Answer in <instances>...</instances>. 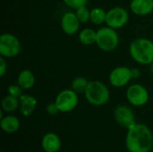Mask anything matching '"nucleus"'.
I'll return each mask as SVG.
<instances>
[{
	"mask_svg": "<svg viewBox=\"0 0 153 152\" xmlns=\"http://www.w3.org/2000/svg\"><path fill=\"white\" fill-rule=\"evenodd\" d=\"M132 79L131 69L126 66H117L109 73V82L112 86L117 88L127 85Z\"/></svg>",
	"mask_w": 153,
	"mask_h": 152,
	"instance_id": "nucleus-10",
	"label": "nucleus"
},
{
	"mask_svg": "<svg viewBox=\"0 0 153 152\" xmlns=\"http://www.w3.org/2000/svg\"><path fill=\"white\" fill-rule=\"evenodd\" d=\"M151 65H151V73L153 74V63L152 64H151Z\"/></svg>",
	"mask_w": 153,
	"mask_h": 152,
	"instance_id": "nucleus-27",
	"label": "nucleus"
},
{
	"mask_svg": "<svg viewBox=\"0 0 153 152\" xmlns=\"http://www.w3.org/2000/svg\"><path fill=\"white\" fill-rule=\"evenodd\" d=\"M1 128L4 132L7 133H15L20 127V121L16 116H6L1 118L0 122Z\"/></svg>",
	"mask_w": 153,
	"mask_h": 152,
	"instance_id": "nucleus-16",
	"label": "nucleus"
},
{
	"mask_svg": "<svg viewBox=\"0 0 153 152\" xmlns=\"http://www.w3.org/2000/svg\"><path fill=\"white\" fill-rule=\"evenodd\" d=\"M19 100H20L19 108L22 116H29L36 109L37 99L33 96H30L29 94H22L19 98Z\"/></svg>",
	"mask_w": 153,
	"mask_h": 152,
	"instance_id": "nucleus-13",
	"label": "nucleus"
},
{
	"mask_svg": "<svg viewBox=\"0 0 153 152\" xmlns=\"http://www.w3.org/2000/svg\"><path fill=\"white\" fill-rule=\"evenodd\" d=\"M130 9L138 16L148 15L152 13L153 0H132Z\"/></svg>",
	"mask_w": 153,
	"mask_h": 152,
	"instance_id": "nucleus-12",
	"label": "nucleus"
},
{
	"mask_svg": "<svg viewBox=\"0 0 153 152\" xmlns=\"http://www.w3.org/2000/svg\"><path fill=\"white\" fill-rule=\"evenodd\" d=\"M55 102L60 112H70L78 105V94L72 89L63 90L57 94Z\"/></svg>",
	"mask_w": 153,
	"mask_h": 152,
	"instance_id": "nucleus-6",
	"label": "nucleus"
},
{
	"mask_svg": "<svg viewBox=\"0 0 153 152\" xmlns=\"http://www.w3.org/2000/svg\"><path fill=\"white\" fill-rule=\"evenodd\" d=\"M35 82H36L35 75L30 70L24 69L21 71L20 73L18 74L17 84H19V86L24 90H30L34 86Z\"/></svg>",
	"mask_w": 153,
	"mask_h": 152,
	"instance_id": "nucleus-15",
	"label": "nucleus"
},
{
	"mask_svg": "<svg viewBox=\"0 0 153 152\" xmlns=\"http://www.w3.org/2000/svg\"><path fill=\"white\" fill-rule=\"evenodd\" d=\"M126 145L130 152H149L153 145L152 131L145 125H134L128 129Z\"/></svg>",
	"mask_w": 153,
	"mask_h": 152,
	"instance_id": "nucleus-1",
	"label": "nucleus"
},
{
	"mask_svg": "<svg viewBox=\"0 0 153 152\" xmlns=\"http://www.w3.org/2000/svg\"><path fill=\"white\" fill-rule=\"evenodd\" d=\"M126 99L131 105L142 107L149 101L150 94L143 85L135 83L129 86L126 90Z\"/></svg>",
	"mask_w": 153,
	"mask_h": 152,
	"instance_id": "nucleus-7",
	"label": "nucleus"
},
{
	"mask_svg": "<svg viewBox=\"0 0 153 152\" xmlns=\"http://www.w3.org/2000/svg\"><path fill=\"white\" fill-rule=\"evenodd\" d=\"M84 96L90 104L100 107L108 102L110 93L106 84L100 81H91L89 82Z\"/></svg>",
	"mask_w": 153,
	"mask_h": 152,
	"instance_id": "nucleus-3",
	"label": "nucleus"
},
{
	"mask_svg": "<svg viewBox=\"0 0 153 152\" xmlns=\"http://www.w3.org/2000/svg\"><path fill=\"white\" fill-rule=\"evenodd\" d=\"M2 109L6 113H12L15 111L20 106V100L18 98L11 95H6L2 100Z\"/></svg>",
	"mask_w": 153,
	"mask_h": 152,
	"instance_id": "nucleus-18",
	"label": "nucleus"
},
{
	"mask_svg": "<svg viewBox=\"0 0 153 152\" xmlns=\"http://www.w3.org/2000/svg\"><path fill=\"white\" fill-rule=\"evenodd\" d=\"M132 58L141 65L153 63V41L146 38H138L132 41L129 47Z\"/></svg>",
	"mask_w": 153,
	"mask_h": 152,
	"instance_id": "nucleus-2",
	"label": "nucleus"
},
{
	"mask_svg": "<svg viewBox=\"0 0 153 152\" xmlns=\"http://www.w3.org/2000/svg\"><path fill=\"white\" fill-rule=\"evenodd\" d=\"M7 91L9 95L18 99L22 95V89L19 86V84H11L8 87Z\"/></svg>",
	"mask_w": 153,
	"mask_h": 152,
	"instance_id": "nucleus-22",
	"label": "nucleus"
},
{
	"mask_svg": "<svg viewBox=\"0 0 153 152\" xmlns=\"http://www.w3.org/2000/svg\"><path fill=\"white\" fill-rule=\"evenodd\" d=\"M141 73H140V70L137 69V68H132L131 69V75H132V78L134 79V78H138L140 76Z\"/></svg>",
	"mask_w": 153,
	"mask_h": 152,
	"instance_id": "nucleus-26",
	"label": "nucleus"
},
{
	"mask_svg": "<svg viewBox=\"0 0 153 152\" xmlns=\"http://www.w3.org/2000/svg\"><path fill=\"white\" fill-rule=\"evenodd\" d=\"M63 2L69 7L73 9H77L81 6H84L87 4L88 0H63Z\"/></svg>",
	"mask_w": 153,
	"mask_h": 152,
	"instance_id": "nucleus-23",
	"label": "nucleus"
},
{
	"mask_svg": "<svg viewBox=\"0 0 153 152\" xmlns=\"http://www.w3.org/2000/svg\"><path fill=\"white\" fill-rule=\"evenodd\" d=\"M41 146L46 152H57L61 147L60 138L54 133H48L42 139Z\"/></svg>",
	"mask_w": 153,
	"mask_h": 152,
	"instance_id": "nucleus-14",
	"label": "nucleus"
},
{
	"mask_svg": "<svg viewBox=\"0 0 153 152\" xmlns=\"http://www.w3.org/2000/svg\"><path fill=\"white\" fill-rule=\"evenodd\" d=\"M89 84L88 80L82 76H77L72 81V90L77 94H84L86 88Z\"/></svg>",
	"mask_w": 153,
	"mask_h": 152,
	"instance_id": "nucleus-20",
	"label": "nucleus"
},
{
	"mask_svg": "<svg viewBox=\"0 0 153 152\" xmlns=\"http://www.w3.org/2000/svg\"><path fill=\"white\" fill-rule=\"evenodd\" d=\"M96 39L97 30H94L91 28H85L79 33V40L82 45L85 46H91L96 43Z\"/></svg>",
	"mask_w": 153,
	"mask_h": 152,
	"instance_id": "nucleus-17",
	"label": "nucleus"
},
{
	"mask_svg": "<svg viewBox=\"0 0 153 152\" xmlns=\"http://www.w3.org/2000/svg\"><path fill=\"white\" fill-rule=\"evenodd\" d=\"M114 116L116 121L123 127L130 129L136 125L135 116L134 111L126 105L117 106L114 111Z\"/></svg>",
	"mask_w": 153,
	"mask_h": 152,
	"instance_id": "nucleus-9",
	"label": "nucleus"
},
{
	"mask_svg": "<svg viewBox=\"0 0 153 152\" xmlns=\"http://www.w3.org/2000/svg\"><path fill=\"white\" fill-rule=\"evenodd\" d=\"M75 14H76L77 18L79 19L80 22H82V23H86L90 21L91 11L86 7V5L77 8L75 10Z\"/></svg>",
	"mask_w": 153,
	"mask_h": 152,
	"instance_id": "nucleus-21",
	"label": "nucleus"
},
{
	"mask_svg": "<svg viewBox=\"0 0 153 152\" xmlns=\"http://www.w3.org/2000/svg\"><path fill=\"white\" fill-rule=\"evenodd\" d=\"M119 37L117 30L111 27H101L97 30L96 45L105 52H110L117 48Z\"/></svg>",
	"mask_w": 153,
	"mask_h": 152,
	"instance_id": "nucleus-4",
	"label": "nucleus"
},
{
	"mask_svg": "<svg viewBox=\"0 0 153 152\" xmlns=\"http://www.w3.org/2000/svg\"><path fill=\"white\" fill-rule=\"evenodd\" d=\"M47 112L50 116H56L60 111H59V109H58L56 102H54V103H50V104L48 105V107H47Z\"/></svg>",
	"mask_w": 153,
	"mask_h": 152,
	"instance_id": "nucleus-24",
	"label": "nucleus"
},
{
	"mask_svg": "<svg viewBox=\"0 0 153 152\" xmlns=\"http://www.w3.org/2000/svg\"><path fill=\"white\" fill-rule=\"evenodd\" d=\"M22 48L19 39L12 33H3L0 36V55L9 58L16 56Z\"/></svg>",
	"mask_w": 153,
	"mask_h": 152,
	"instance_id": "nucleus-5",
	"label": "nucleus"
},
{
	"mask_svg": "<svg viewBox=\"0 0 153 152\" xmlns=\"http://www.w3.org/2000/svg\"><path fill=\"white\" fill-rule=\"evenodd\" d=\"M7 70V64L4 56L0 57V76L3 77Z\"/></svg>",
	"mask_w": 153,
	"mask_h": 152,
	"instance_id": "nucleus-25",
	"label": "nucleus"
},
{
	"mask_svg": "<svg viewBox=\"0 0 153 152\" xmlns=\"http://www.w3.org/2000/svg\"><path fill=\"white\" fill-rule=\"evenodd\" d=\"M61 28L67 35H74L80 28V21L75 13L66 12L61 18Z\"/></svg>",
	"mask_w": 153,
	"mask_h": 152,
	"instance_id": "nucleus-11",
	"label": "nucleus"
},
{
	"mask_svg": "<svg viewBox=\"0 0 153 152\" xmlns=\"http://www.w3.org/2000/svg\"><path fill=\"white\" fill-rule=\"evenodd\" d=\"M107 12L101 7H94L91 10L90 21L96 25H100L106 22Z\"/></svg>",
	"mask_w": 153,
	"mask_h": 152,
	"instance_id": "nucleus-19",
	"label": "nucleus"
},
{
	"mask_svg": "<svg viewBox=\"0 0 153 152\" xmlns=\"http://www.w3.org/2000/svg\"><path fill=\"white\" fill-rule=\"evenodd\" d=\"M129 21V13L126 9L117 6L109 9L107 12L106 24L115 30L123 28Z\"/></svg>",
	"mask_w": 153,
	"mask_h": 152,
	"instance_id": "nucleus-8",
	"label": "nucleus"
}]
</instances>
